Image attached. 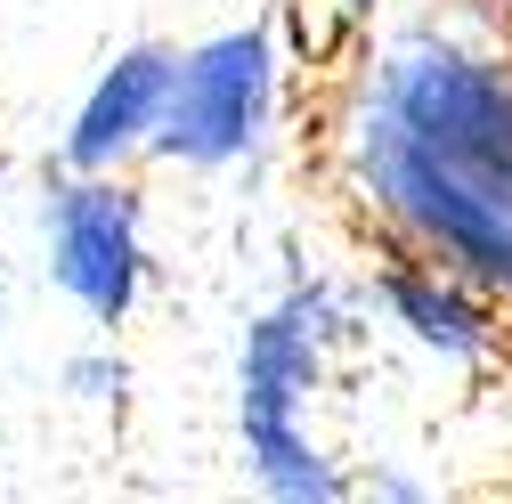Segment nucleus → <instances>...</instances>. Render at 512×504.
I'll return each mask as SVG.
<instances>
[{"instance_id": "nucleus-1", "label": "nucleus", "mask_w": 512, "mask_h": 504, "mask_svg": "<svg viewBox=\"0 0 512 504\" xmlns=\"http://www.w3.org/2000/svg\"><path fill=\"white\" fill-rule=\"evenodd\" d=\"M326 131L382 252L439 261L512 309V33L496 0L366 33Z\"/></svg>"}, {"instance_id": "nucleus-2", "label": "nucleus", "mask_w": 512, "mask_h": 504, "mask_svg": "<svg viewBox=\"0 0 512 504\" xmlns=\"http://www.w3.org/2000/svg\"><path fill=\"white\" fill-rule=\"evenodd\" d=\"M374 326L366 277L334 269H285V285L244 318L236 334V456L261 504H350L358 472L317 439V391L334 350Z\"/></svg>"}, {"instance_id": "nucleus-3", "label": "nucleus", "mask_w": 512, "mask_h": 504, "mask_svg": "<svg viewBox=\"0 0 512 504\" xmlns=\"http://www.w3.org/2000/svg\"><path fill=\"white\" fill-rule=\"evenodd\" d=\"M285 131V41L269 17H236L187 41V66L171 90V122L155 163L228 179V171H261Z\"/></svg>"}, {"instance_id": "nucleus-4", "label": "nucleus", "mask_w": 512, "mask_h": 504, "mask_svg": "<svg viewBox=\"0 0 512 504\" xmlns=\"http://www.w3.org/2000/svg\"><path fill=\"white\" fill-rule=\"evenodd\" d=\"M41 277L49 293L82 309L98 342H114L139 318V301L155 285V252H147V187L139 179H74L49 171L41 179Z\"/></svg>"}, {"instance_id": "nucleus-5", "label": "nucleus", "mask_w": 512, "mask_h": 504, "mask_svg": "<svg viewBox=\"0 0 512 504\" xmlns=\"http://www.w3.org/2000/svg\"><path fill=\"white\" fill-rule=\"evenodd\" d=\"M179 66H187V41H163V33L122 41L82 82L66 131H57V171H74V179H131L139 163H155Z\"/></svg>"}, {"instance_id": "nucleus-6", "label": "nucleus", "mask_w": 512, "mask_h": 504, "mask_svg": "<svg viewBox=\"0 0 512 504\" xmlns=\"http://www.w3.org/2000/svg\"><path fill=\"white\" fill-rule=\"evenodd\" d=\"M366 301L374 318L391 326L407 350H423L431 366H488L504 350V301H488L480 285H464L456 269L439 261H407V252H382V261L366 269Z\"/></svg>"}, {"instance_id": "nucleus-7", "label": "nucleus", "mask_w": 512, "mask_h": 504, "mask_svg": "<svg viewBox=\"0 0 512 504\" xmlns=\"http://www.w3.org/2000/svg\"><path fill=\"white\" fill-rule=\"evenodd\" d=\"M66 391H74L82 407H122V391H131V366H122L114 342H82V350L66 358Z\"/></svg>"}, {"instance_id": "nucleus-8", "label": "nucleus", "mask_w": 512, "mask_h": 504, "mask_svg": "<svg viewBox=\"0 0 512 504\" xmlns=\"http://www.w3.org/2000/svg\"><path fill=\"white\" fill-rule=\"evenodd\" d=\"M350 504H439V488L423 472H407V464H374V472H358Z\"/></svg>"}, {"instance_id": "nucleus-9", "label": "nucleus", "mask_w": 512, "mask_h": 504, "mask_svg": "<svg viewBox=\"0 0 512 504\" xmlns=\"http://www.w3.org/2000/svg\"><path fill=\"white\" fill-rule=\"evenodd\" d=\"M0 334H9V285H0Z\"/></svg>"}]
</instances>
